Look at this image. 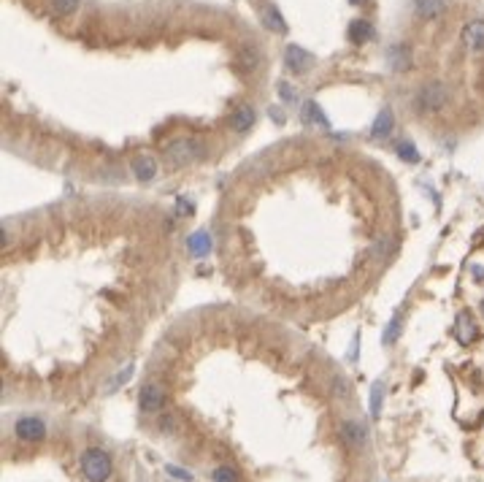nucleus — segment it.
<instances>
[{
	"mask_svg": "<svg viewBox=\"0 0 484 482\" xmlns=\"http://www.w3.org/2000/svg\"><path fill=\"white\" fill-rule=\"evenodd\" d=\"M203 152H206V147L197 138L182 136V138H173L166 147V163L173 166V168H184V166H190L195 160H200Z\"/></svg>",
	"mask_w": 484,
	"mask_h": 482,
	"instance_id": "1",
	"label": "nucleus"
},
{
	"mask_svg": "<svg viewBox=\"0 0 484 482\" xmlns=\"http://www.w3.org/2000/svg\"><path fill=\"white\" fill-rule=\"evenodd\" d=\"M81 474L87 477V482H108L114 474V463L111 456L100 447H90L81 453Z\"/></svg>",
	"mask_w": 484,
	"mask_h": 482,
	"instance_id": "2",
	"label": "nucleus"
},
{
	"mask_svg": "<svg viewBox=\"0 0 484 482\" xmlns=\"http://www.w3.org/2000/svg\"><path fill=\"white\" fill-rule=\"evenodd\" d=\"M446 103H449V87L444 81H428L417 93V109L419 111L436 114L441 109H446Z\"/></svg>",
	"mask_w": 484,
	"mask_h": 482,
	"instance_id": "3",
	"label": "nucleus"
},
{
	"mask_svg": "<svg viewBox=\"0 0 484 482\" xmlns=\"http://www.w3.org/2000/svg\"><path fill=\"white\" fill-rule=\"evenodd\" d=\"M316 57L312 54L309 49H303V47H298V44H290L287 49H284V65L290 68V74H309L312 68H314Z\"/></svg>",
	"mask_w": 484,
	"mask_h": 482,
	"instance_id": "4",
	"label": "nucleus"
},
{
	"mask_svg": "<svg viewBox=\"0 0 484 482\" xmlns=\"http://www.w3.org/2000/svg\"><path fill=\"white\" fill-rule=\"evenodd\" d=\"M14 433L22 442H41L47 436V423L38 420V417H19L14 423Z\"/></svg>",
	"mask_w": 484,
	"mask_h": 482,
	"instance_id": "5",
	"label": "nucleus"
},
{
	"mask_svg": "<svg viewBox=\"0 0 484 482\" xmlns=\"http://www.w3.org/2000/svg\"><path fill=\"white\" fill-rule=\"evenodd\" d=\"M385 57H387L389 68H392L395 74H401V71H409V68H412V49H409V44H403V41L389 44L387 51H385Z\"/></svg>",
	"mask_w": 484,
	"mask_h": 482,
	"instance_id": "6",
	"label": "nucleus"
},
{
	"mask_svg": "<svg viewBox=\"0 0 484 482\" xmlns=\"http://www.w3.org/2000/svg\"><path fill=\"white\" fill-rule=\"evenodd\" d=\"M138 404L144 412H163L166 409V390L160 387V385H146L144 390H141V396H138Z\"/></svg>",
	"mask_w": 484,
	"mask_h": 482,
	"instance_id": "7",
	"label": "nucleus"
},
{
	"mask_svg": "<svg viewBox=\"0 0 484 482\" xmlns=\"http://www.w3.org/2000/svg\"><path fill=\"white\" fill-rule=\"evenodd\" d=\"M130 171H133V177L138 179V182H152V179L157 177V160L146 152L136 154L130 160Z\"/></svg>",
	"mask_w": 484,
	"mask_h": 482,
	"instance_id": "8",
	"label": "nucleus"
},
{
	"mask_svg": "<svg viewBox=\"0 0 484 482\" xmlns=\"http://www.w3.org/2000/svg\"><path fill=\"white\" fill-rule=\"evenodd\" d=\"M236 63H239L241 71H257L263 65V51L255 44H241L239 51H236Z\"/></svg>",
	"mask_w": 484,
	"mask_h": 482,
	"instance_id": "9",
	"label": "nucleus"
},
{
	"mask_svg": "<svg viewBox=\"0 0 484 482\" xmlns=\"http://www.w3.org/2000/svg\"><path fill=\"white\" fill-rule=\"evenodd\" d=\"M462 44L471 51H484V19H474L462 27Z\"/></svg>",
	"mask_w": 484,
	"mask_h": 482,
	"instance_id": "10",
	"label": "nucleus"
},
{
	"mask_svg": "<svg viewBox=\"0 0 484 482\" xmlns=\"http://www.w3.org/2000/svg\"><path fill=\"white\" fill-rule=\"evenodd\" d=\"M455 336L460 344H471L476 336H479V328H476V320L471 317V312H460L458 320H455Z\"/></svg>",
	"mask_w": 484,
	"mask_h": 482,
	"instance_id": "11",
	"label": "nucleus"
},
{
	"mask_svg": "<svg viewBox=\"0 0 484 482\" xmlns=\"http://www.w3.org/2000/svg\"><path fill=\"white\" fill-rule=\"evenodd\" d=\"M300 122L306 127H325V130H330V122H328L325 111L319 109V103L316 101L303 103V109H300Z\"/></svg>",
	"mask_w": 484,
	"mask_h": 482,
	"instance_id": "12",
	"label": "nucleus"
},
{
	"mask_svg": "<svg viewBox=\"0 0 484 482\" xmlns=\"http://www.w3.org/2000/svg\"><path fill=\"white\" fill-rule=\"evenodd\" d=\"M255 120H257L255 106L241 103V106H239V109H233V114H230V127H233L236 133H246V130H252Z\"/></svg>",
	"mask_w": 484,
	"mask_h": 482,
	"instance_id": "13",
	"label": "nucleus"
},
{
	"mask_svg": "<svg viewBox=\"0 0 484 482\" xmlns=\"http://www.w3.org/2000/svg\"><path fill=\"white\" fill-rule=\"evenodd\" d=\"M341 439H344L349 447H363L365 439H368V431H365L363 423L346 420V423H341Z\"/></svg>",
	"mask_w": 484,
	"mask_h": 482,
	"instance_id": "14",
	"label": "nucleus"
},
{
	"mask_svg": "<svg viewBox=\"0 0 484 482\" xmlns=\"http://www.w3.org/2000/svg\"><path fill=\"white\" fill-rule=\"evenodd\" d=\"M392 130H395V114H392L389 106H385V109L376 114L373 125H371V136H373V138H387Z\"/></svg>",
	"mask_w": 484,
	"mask_h": 482,
	"instance_id": "15",
	"label": "nucleus"
},
{
	"mask_svg": "<svg viewBox=\"0 0 484 482\" xmlns=\"http://www.w3.org/2000/svg\"><path fill=\"white\" fill-rule=\"evenodd\" d=\"M187 250H190L193 257H206V255L214 250V241H211V236L206 230H197V233H193L187 239Z\"/></svg>",
	"mask_w": 484,
	"mask_h": 482,
	"instance_id": "16",
	"label": "nucleus"
},
{
	"mask_svg": "<svg viewBox=\"0 0 484 482\" xmlns=\"http://www.w3.org/2000/svg\"><path fill=\"white\" fill-rule=\"evenodd\" d=\"M446 8V0H414V14L419 19H436Z\"/></svg>",
	"mask_w": 484,
	"mask_h": 482,
	"instance_id": "17",
	"label": "nucleus"
},
{
	"mask_svg": "<svg viewBox=\"0 0 484 482\" xmlns=\"http://www.w3.org/2000/svg\"><path fill=\"white\" fill-rule=\"evenodd\" d=\"M373 38V25L368 19H355L349 25V41L352 44H368Z\"/></svg>",
	"mask_w": 484,
	"mask_h": 482,
	"instance_id": "18",
	"label": "nucleus"
},
{
	"mask_svg": "<svg viewBox=\"0 0 484 482\" xmlns=\"http://www.w3.org/2000/svg\"><path fill=\"white\" fill-rule=\"evenodd\" d=\"M263 25L271 33H287V22H284V17H282V11L276 6H266L263 8Z\"/></svg>",
	"mask_w": 484,
	"mask_h": 482,
	"instance_id": "19",
	"label": "nucleus"
},
{
	"mask_svg": "<svg viewBox=\"0 0 484 482\" xmlns=\"http://www.w3.org/2000/svg\"><path fill=\"white\" fill-rule=\"evenodd\" d=\"M382 399H385V385L373 382V387H371V417L373 420L382 417Z\"/></svg>",
	"mask_w": 484,
	"mask_h": 482,
	"instance_id": "20",
	"label": "nucleus"
},
{
	"mask_svg": "<svg viewBox=\"0 0 484 482\" xmlns=\"http://www.w3.org/2000/svg\"><path fill=\"white\" fill-rule=\"evenodd\" d=\"M49 3H51V11L57 17H71V14H76V8L81 6V0H49Z\"/></svg>",
	"mask_w": 484,
	"mask_h": 482,
	"instance_id": "21",
	"label": "nucleus"
},
{
	"mask_svg": "<svg viewBox=\"0 0 484 482\" xmlns=\"http://www.w3.org/2000/svg\"><path fill=\"white\" fill-rule=\"evenodd\" d=\"M398 336H401V314H395V317L389 320V326L385 328V333H382V344H385V347H392V344L398 342Z\"/></svg>",
	"mask_w": 484,
	"mask_h": 482,
	"instance_id": "22",
	"label": "nucleus"
},
{
	"mask_svg": "<svg viewBox=\"0 0 484 482\" xmlns=\"http://www.w3.org/2000/svg\"><path fill=\"white\" fill-rule=\"evenodd\" d=\"M211 480L214 482H239V474H236V469H230V466H217L214 474H211Z\"/></svg>",
	"mask_w": 484,
	"mask_h": 482,
	"instance_id": "23",
	"label": "nucleus"
},
{
	"mask_svg": "<svg viewBox=\"0 0 484 482\" xmlns=\"http://www.w3.org/2000/svg\"><path fill=\"white\" fill-rule=\"evenodd\" d=\"M398 154H401V160H406V163H419V154H417V147H414L412 141H403V144L398 147Z\"/></svg>",
	"mask_w": 484,
	"mask_h": 482,
	"instance_id": "24",
	"label": "nucleus"
},
{
	"mask_svg": "<svg viewBox=\"0 0 484 482\" xmlns=\"http://www.w3.org/2000/svg\"><path fill=\"white\" fill-rule=\"evenodd\" d=\"M166 472H168L170 477H176L179 482H193V472H187V469H182V466H173V463H168L166 466Z\"/></svg>",
	"mask_w": 484,
	"mask_h": 482,
	"instance_id": "25",
	"label": "nucleus"
},
{
	"mask_svg": "<svg viewBox=\"0 0 484 482\" xmlns=\"http://www.w3.org/2000/svg\"><path fill=\"white\" fill-rule=\"evenodd\" d=\"M279 95H282V101H287V103L298 101V93L292 90L290 81H279Z\"/></svg>",
	"mask_w": 484,
	"mask_h": 482,
	"instance_id": "26",
	"label": "nucleus"
},
{
	"mask_svg": "<svg viewBox=\"0 0 484 482\" xmlns=\"http://www.w3.org/2000/svg\"><path fill=\"white\" fill-rule=\"evenodd\" d=\"M268 114H271V120H273V122H279V125H284V114L279 111V106H271V111H268Z\"/></svg>",
	"mask_w": 484,
	"mask_h": 482,
	"instance_id": "27",
	"label": "nucleus"
},
{
	"mask_svg": "<svg viewBox=\"0 0 484 482\" xmlns=\"http://www.w3.org/2000/svg\"><path fill=\"white\" fill-rule=\"evenodd\" d=\"M349 3H355V6H360V3H365V0H349Z\"/></svg>",
	"mask_w": 484,
	"mask_h": 482,
	"instance_id": "28",
	"label": "nucleus"
}]
</instances>
